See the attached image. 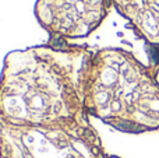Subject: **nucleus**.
<instances>
[{"label": "nucleus", "mask_w": 159, "mask_h": 158, "mask_svg": "<svg viewBox=\"0 0 159 158\" xmlns=\"http://www.w3.org/2000/svg\"><path fill=\"white\" fill-rule=\"evenodd\" d=\"M110 8L109 0H36L34 14L49 41L70 42L98 30Z\"/></svg>", "instance_id": "3"}, {"label": "nucleus", "mask_w": 159, "mask_h": 158, "mask_svg": "<svg viewBox=\"0 0 159 158\" xmlns=\"http://www.w3.org/2000/svg\"><path fill=\"white\" fill-rule=\"evenodd\" d=\"M133 32L159 55V0H109Z\"/></svg>", "instance_id": "4"}, {"label": "nucleus", "mask_w": 159, "mask_h": 158, "mask_svg": "<svg viewBox=\"0 0 159 158\" xmlns=\"http://www.w3.org/2000/svg\"><path fill=\"white\" fill-rule=\"evenodd\" d=\"M92 49L49 41L4 58L0 118L17 126L88 122L82 74Z\"/></svg>", "instance_id": "1"}, {"label": "nucleus", "mask_w": 159, "mask_h": 158, "mask_svg": "<svg viewBox=\"0 0 159 158\" xmlns=\"http://www.w3.org/2000/svg\"><path fill=\"white\" fill-rule=\"evenodd\" d=\"M158 69L121 48L92 50L82 74L84 108L115 129L144 133L159 129Z\"/></svg>", "instance_id": "2"}]
</instances>
